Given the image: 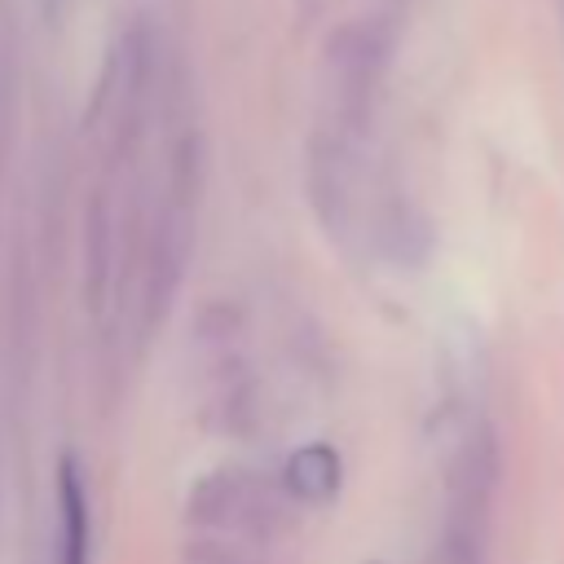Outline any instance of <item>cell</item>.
I'll return each instance as SVG.
<instances>
[{"label":"cell","instance_id":"2","mask_svg":"<svg viewBox=\"0 0 564 564\" xmlns=\"http://www.w3.org/2000/svg\"><path fill=\"white\" fill-rule=\"evenodd\" d=\"M282 485H286V494H291L295 502H308V507L330 502L335 489H339V454H335L330 445H322V441L295 449V454L286 458Z\"/></svg>","mask_w":564,"mask_h":564},{"label":"cell","instance_id":"3","mask_svg":"<svg viewBox=\"0 0 564 564\" xmlns=\"http://www.w3.org/2000/svg\"><path fill=\"white\" fill-rule=\"evenodd\" d=\"M57 524H62V538H57L62 555H57V564H88L93 524H88V494H84L75 458H66L62 471H57Z\"/></svg>","mask_w":564,"mask_h":564},{"label":"cell","instance_id":"1","mask_svg":"<svg viewBox=\"0 0 564 564\" xmlns=\"http://www.w3.org/2000/svg\"><path fill=\"white\" fill-rule=\"evenodd\" d=\"M189 511L203 524L238 529V533H256V538H269L282 524L278 494L269 485H260L256 476H247V471H216V476H207L194 489Z\"/></svg>","mask_w":564,"mask_h":564}]
</instances>
